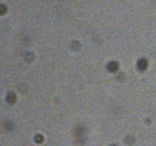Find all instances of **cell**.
I'll use <instances>...</instances> for the list:
<instances>
[{
  "mask_svg": "<svg viewBox=\"0 0 156 146\" xmlns=\"http://www.w3.org/2000/svg\"><path fill=\"white\" fill-rule=\"evenodd\" d=\"M111 146H117V145H114H114H111Z\"/></svg>",
  "mask_w": 156,
  "mask_h": 146,
  "instance_id": "obj_6",
  "label": "cell"
},
{
  "mask_svg": "<svg viewBox=\"0 0 156 146\" xmlns=\"http://www.w3.org/2000/svg\"><path fill=\"white\" fill-rule=\"evenodd\" d=\"M108 68L110 71H115L118 68V63L116 62H112L108 64Z\"/></svg>",
  "mask_w": 156,
  "mask_h": 146,
  "instance_id": "obj_2",
  "label": "cell"
},
{
  "mask_svg": "<svg viewBox=\"0 0 156 146\" xmlns=\"http://www.w3.org/2000/svg\"><path fill=\"white\" fill-rule=\"evenodd\" d=\"M35 141L38 143H41L43 141V136L41 135H37L35 137Z\"/></svg>",
  "mask_w": 156,
  "mask_h": 146,
  "instance_id": "obj_5",
  "label": "cell"
},
{
  "mask_svg": "<svg viewBox=\"0 0 156 146\" xmlns=\"http://www.w3.org/2000/svg\"><path fill=\"white\" fill-rule=\"evenodd\" d=\"M7 100L10 103H14L15 102V100H16V96H15V94L14 93H10L8 95Z\"/></svg>",
  "mask_w": 156,
  "mask_h": 146,
  "instance_id": "obj_3",
  "label": "cell"
},
{
  "mask_svg": "<svg viewBox=\"0 0 156 146\" xmlns=\"http://www.w3.org/2000/svg\"><path fill=\"white\" fill-rule=\"evenodd\" d=\"M134 141H135V139H134L132 136L127 137V138H126V142L128 144H132Z\"/></svg>",
  "mask_w": 156,
  "mask_h": 146,
  "instance_id": "obj_4",
  "label": "cell"
},
{
  "mask_svg": "<svg viewBox=\"0 0 156 146\" xmlns=\"http://www.w3.org/2000/svg\"><path fill=\"white\" fill-rule=\"evenodd\" d=\"M138 68L139 69L142 70V71L146 69L147 68V61L144 59H140L138 62Z\"/></svg>",
  "mask_w": 156,
  "mask_h": 146,
  "instance_id": "obj_1",
  "label": "cell"
}]
</instances>
